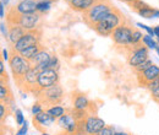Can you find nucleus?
Masks as SVG:
<instances>
[{"instance_id": "f257e3e1", "label": "nucleus", "mask_w": 159, "mask_h": 135, "mask_svg": "<svg viewBox=\"0 0 159 135\" xmlns=\"http://www.w3.org/2000/svg\"><path fill=\"white\" fill-rule=\"evenodd\" d=\"M40 14L34 12V14H19L15 9V6L10 7L6 15V25L10 26H21L26 31H33L38 28L40 21Z\"/></svg>"}, {"instance_id": "f03ea898", "label": "nucleus", "mask_w": 159, "mask_h": 135, "mask_svg": "<svg viewBox=\"0 0 159 135\" xmlns=\"http://www.w3.org/2000/svg\"><path fill=\"white\" fill-rule=\"evenodd\" d=\"M114 9L115 6L110 0H100L89 10L82 14V20L89 28H93L98 22L107 17L111 11H114Z\"/></svg>"}, {"instance_id": "7ed1b4c3", "label": "nucleus", "mask_w": 159, "mask_h": 135, "mask_svg": "<svg viewBox=\"0 0 159 135\" xmlns=\"http://www.w3.org/2000/svg\"><path fill=\"white\" fill-rule=\"evenodd\" d=\"M125 22H127V20L125 19L124 14L118 7H115L114 11H111L107 17H104L100 22H98L92 30L102 37H110L114 30Z\"/></svg>"}, {"instance_id": "20e7f679", "label": "nucleus", "mask_w": 159, "mask_h": 135, "mask_svg": "<svg viewBox=\"0 0 159 135\" xmlns=\"http://www.w3.org/2000/svg\"><path fill=\"white\" fill-rule=\"evenodd\" d=\"M33 96L36 97V101H38L40 104L44 107V109L60 104L64 99V90L60 84H57L54 86H50L48 89H40L37 94Z\"/></svg>"}, {"instance_id": "39448f33", "label": "nucleus", "mask_w": 159, "mask_h": 135, "mask_svg": "<svg viewBox=\"0 0 159 135\" xmlns=\"http://www.w3.org/2000/svg\"><path fill=\"white\" fill-rule=\"evenodd\" d=\"M9 65H10V69L12 71V76H14V80H15V84L19 82L21 79L33 68L32 63L28 59L23 58L20 53H16L14 51H11L10 59H9Z\"/></svg>"}, {"instance_id": "423d86ee", "label": "nucleus", "mask_w": 159, "mask_h": 135, "mask_svg": "<svg viewBox=\"0 0 159 135\" xmlns=\"http://www.w3.org/2000/svg\"><path fill=\"white\" fill-rule=\"evenodd\" d=\"M125 54L127 58V63L129 65L135 69L136 66L141 65L142 63H144L146 60H148L149 53H148V48L142 43L139 44H135V46H129L125 47Z\"/></svg>"}, {"instance_id": "0eeeda50", "label": "nucleus", "mask_w": 159, "mask_h": 135, "mask_svg": "<svg viewBox=\"0 0 159 135\" xmlns=\"http://www.w3.org/2000/svg\"><path fill=\"white\" fill-rule=\"evenodd\" d=\"M38 75H39V70L36 68H32L19 82H16V86L19 87L20 91L25 94L34 95L40 90L38 86Z\"/></svg>"}, {"instance_id": "6e6552de", "label": "nucleus", "mask_w": 159, "mask_h": 135, "mask_svg": "<svg viewBox=\"0 0 159 135\" xmlns=\"http://www.w3.org/2000/svg\"><path fill=\"white\" fill-rule=\"evenodd\" d=\"M132 31L134 27L129 25V22H125L122 25H120L119 27H116L114 30V32L111 33V39L113 42L118 46V47H129L131 46V36H132Z\"/></svg>"}, {"instance_id": "1a4fd4ad", "label": "nucleus", "mask_w": 159, "mask_h": 135, "mask_svg": "<svg viewBox=\"0 0 159 135\" xmlns=\"http://www.w3.org/2000/svg\"><path fill=\"white\" fill-rule=\"evenodd\" d=\"M40 38H42V31L39 28L37 30H33V31H27L23 37L11 47V51L16 52V53H21L22 51L32 47V46H36L40 43Z\"/></svg>"}, {"instance_id": "9d476101", "label": "nucleus", "mask_w": 159, "mask_h": 135, "mask_svg": "<svg viewBox=\"0 0 159 135\" xmlns=\"http://www.w3.org/2000/svg\"><path fill=\"white\" fill-rule=\"evenodd\" d=\"M57 123L62 130V135H79V122L74 118L69 109L64 116L57 120Z\"/></svg>"}, {"instance_id": "9b49d317", "label": "nucleus", "mask_w": 159, "mask_h": 135, "mask_svg": "<svg viewBox=\"0 0 159 135\" xmlns=\"http://www.w3.org/2000/svg\"><path fill=\"white\" fill-rule=\"evenodd\" d=\"M59 73L55 69H45L39 71L38 75V86L39 89H48L50 86H54L59 84Z\"/></svg>"}, {"instance_id": "f8f14e48", "label": "nucleus", "mask_w": 159, "mask_h": 135, "mask_svg": "<svg viewBox=\"0 0 159 135\" xmlns=\"http://www.w3.org/2000/svg\"><path fill=\"white\" fill-rule=\"evenodd\" d=\"M72 108L80 109V111H87L89 114H96L97 112L93 111V102L88 99L83 92H74L72 94Z\"/></svg>"}, {"instance_id": "ddd939ff", "label": "nucleus", "mask_w": 159, "mask_h": 135, "mask_svg": "<svg viewBox=\"0 0 159 135\" xmlns=\"http://www.w3.org/2000/svg\"><path fill=\"white\" fill-rule=\"evenodd\" d=\"M107 127L105 122L97 117L96 114H89L84 120V128H86V135H96L100 130H103Z\"/></svg>"}, {"instance_id": "4468645a", "label": "nucleus", "mask_w": 159, "mask_h": 135, "mask_svg": "<svg viewBox=\"0 0 159 135\" xmlns=\"http://www.w3.org/2000/svg\"><path fill=\"white\" fill-rule=\"evenodd\" d=\"M136 76H137V81H139V85L146 87L148 84H151L152 81H154L156 79L159 77V66L153 64L152 66H149L148 69L143 70L142 73L136 74Z\"/></svg>"}, {"instance_id": "2eb2a0df", "label": "nucleus", "mask_w": 159, "mask_h": 135, "mask_svg": "<svg viewBox=\"0 0 159 135\" xmlns=\"http://www.w3.org/2000/svg\"><path fill=\"white\" fill-rule=\"evenodd\" d=\"M55 122H57V119L54 117L50 116L47 111H43L38 114L33 116V125L40 132H44L45 128H49Z\"/></svg>"}, {"instance_id": "dca6fc26", "label": "nucleus", "mask_w": 159, "mask_h": 135, "mask_svg": "<svg viewBox=\"0 0 159 135\" xmlns=\"http://www.w3.org/2000/svg\"><path fill=\"white\" fill-rule=\"evenodd\" d=\"M50 59H52V54L48 53L47 51L42 49L37 55H34V58L32 60H30L32 63V66L38 69L39 71L42 70H45V69H49V63H50Z\"/></svg>"}, {"instance_id": "f3484780", "label": "nucleus", "mask_w": 159, "mask_h": 135, "mask_svg": "<svg viewBox=\"0 0 159 135\" xmlns=\"http://www.w3.org/2000/svg\"><path fill=\"white\" fill-rule=\"evenodd\" d=\"M100 0H71L69 2V6L77 12H86L87 10H89L93 5H96Z\"/></svg>"}, {"instance_id": "a211bd4d", "label": "nucleus", "mask_w": 159, "mask_h": 135, "mask_svg": "<svg viewBox=\"0 0 159 135\" xmlns=\"http://www.w3.org/2000/svg\"><path fill=\"white\" fill-rule=\"evenodd\" d=\"M15 9L19 14H34L37 12V1L36 0H21L17 5H15Z\"/></svg>"}, {"instance_id": "6ab92c4d", "label": "nucleus", "mask_w": 159, "mask_h": 135, "mask_svg": "<svg viewBox=\"0 0 159 135\" xmlns=\"http://www.w3.org/2000/svg\"><path fill=\"white\" fill-rule=\"evenodd\" d=\"M7 27H9V26H7ZM26 32H27V31L23 30L21 26H10V27H9L7 41H9V43L11 44V47H12L14 44H16V43L23 37V35H25Z\"/></svg>"}, {"instance_id": "aec40b11", "label": "nucleus", "mask_w": 159, "mask_h": 135, "mask_svg": "<svg viewBox=\"0 0 159 135\" xmlns=\"http://www.w3.org/2000/svg\"><path fill=\"white\" fill-rule=\"evenodd\" d=\"M42 49H43L42 44L38 43V44H36V46H32V47H30V48H27V49L22 51L20 54L23 57V58L28 59V60H32V59L34 58V55H37Z\"/></svg>"}, {"instance_id": "412c9836", "label": "nucleus", "mask_w": 159, "mask_h": 135, "mask_svg": "<svg viewBox=\"0 0 159 135\" xmlns=\"http://www.w3.org/2000/svg\"><path fill=\"white\" fill-rule=\"evenodd\" d=\"M49 114L52 117H54L57 120L59 119V118H61V117L64 116L66 112H67V109L66 108H64L61 104H57V106H52V107H49V108H47L45 109Z\"/></svg>"}, {"instance_id": "4be33fe9", "label": "nucleus", "mask_w": 159, "mask_h": 135, "mask_svg": "<svg viewBox=\"0 0 159 135\" xmlns=\"http://www.w3.org/2000/svg\"><path fill=\"white\" fill-rule=\"evenodd\" d=\"M146 87L149 90V92L152 95V98L159 104V77L156 79L154 81H152L151 84H148Z\"/></svg>"}, {"instance_id": "5701e85b", "label": "nucleus", "mask_w": 159, "mask_h": 135, "mask_svg": "<svg viewBox=\"0 0 159 135\" xmlns=\"http://www.w3.org/2000/svg\"><path fill=\"white\" fill-rule=\"evenodd\" d=\"M129 6L131 7V10H134L135 12H139L141 10H143V9H146V7H148L149 5L148 4H146L144 1H142V0H134L131 4H129Z\"/></svg>"}, {"instance_id": "b1692460", "label": "nucleus", "mask_w": 159, "mask_h": 135, "mask_svg": "<svg viewBox=\"0 0 159 135\" xmlns=\"http://www.w3.org/2000/svg\"><path fill=\"white\" fill-rule=\"evenodd\" d=\"M50 5H52V1H47V0L37 1V12H39V14H44V12L49 11Z\"/></svg>"}, {"instance_id": "393cba45", "label": "nucleus", "mask_w": 159, "mask_h": 135, "mask_svg": "<svg viewBox=\"0 0 159 135\" xmlns=\"http://www.w3.org/2000/svg\"><path fill=\"white\" fill-rule=\"evenodd\" d=\"M143 36H144V35H142L141 31H139L137 28H134V31H132V36H131V46H135V44L142 43Z\"/></svg>"}, {"instance_id": "a878e982", "label": "nucleus", "mask_w": 159, "mask_h": 135, "mask_svg": "<svg viewBox=\"0 0 159 135\" xmlns=\"http://www.w3.org/2000/svg\"><path fill=\"white\" fill-rule=\"evenodd\" d=\"M142 42H143V44H144L147 48H149V49H156L157 46H158V43L152 38L149 35H144V36H143V39H142Z\"/></svg>"}, {"instance_id": "bb28decb", "label": "nucleus", "mask_w": 159, "mask_h": 135, "mask_svg": "<svg viewBox=\"0 0 159 135\" xmlns=\"http://www.w3.org/2000/svg\"><path fill=\"white\" fill-rule=\"evenodd\" d=\"M152 65H153L152 60H151V59H148V60H146L144 63H142L141 65H139V66H136V68L134 69V71H135V74H139V73H142L143 70L148 69V68H149V66H152Z\"/></svg>"}, {"instance_id": "cd10ccee", "label": "nucleus", "mask_w": 159, "mask_h": 135, "mask_svg": "<svg viewBox=\"0 0 159 135\" xmlns=\"http://www.w3.org/2000/svg\"><path fill=\"white\" fill-rule=\"evenodd\" d=\"M7 104L4 102H0V120H1V125L4 124V119L7 116Z\"/></svg>"}, {"instance_id": "c85d7f7f", "label": "nucleus", "mask_w": 159, "mask_h": 135, "mask_svg": "<svg viewBox=\"0 0 159 135\" xmlns=\"http://www.w3.org/2000/svg\"><path fill=\"white\" fill-rule=\"evenodd\" d=\"M15 119H16L17 125H23V123L26 122V120H25V117H23V113H22L21 109H16V111H15Z\"/></svg>"}, {"instance_id": "c756f323", "label": "nucleus", "mask_w": 159, "mask_h": 135, "mask_svg": "<svg viewBox=\"0 0 159 135\" xmlns=\"http://www.w3.org/2000/svg\"><path fill=\"white\" fill-rule=\"evenodd\" d=\"M43 111H45V109H44V107L40 104L38 101H36V102L33 103V106H32V114H33V116H36V114H38V113L43 112Z\"/></svg>"}, {"instance_id": "7c9ffc66", "label": "nucleus", "mask_w": 159, "mask_h": 135, "mask_svg": "<svg viewBox=\"0 0 159 135\" xmlns=\"http://www.w3.org/2000/svg\"><path fill=\"white\" fill-rule=\"evenodd\" d=\"M115 134V130H114V128L111 127V125H107L103 130H100L98 134L96 135H114Z\"/></svg>"}, {"instance_id": "2f4dec72", "label": "nucleus", "mask_w": 159, "mask_h": 135, "mask_svg": "<svg viewBox=\"0 0 159 135\" xmlns=\"http://www.w3.org/2000/svg\"><path fill=\"white\" fill-rule=\"evenodd\" d=\"M136 25H137L139 27H141L142 30L147 31V33H148L151 37H156V35H154V30H153V28H151L149 26H147V25H143V23H141V22H137Z\"/></svg>"}, {"instance_id": "473e14b6", "label": "nucleus", "mask_w": 159, "mask_h": 135, "mask_svg": "<svg viewBox=\"0 0 159 135\" xmlns=\"http://www.w3.org/2000/svg\"><path fill=\"white\" fill-rule=\"evenodd\" d=\"M28 132V125H27V120L23 123V125H21V128L15 133V135H27Z\"/></svg>"}, {"instance_id": "72a5a7b5", "label": "nucleus", "mask_w": 159, "mask_h": 135, "mask_svg": "<svg viewBox=\"0 0 159 135\" xmlns=\"http://www.w3.org/2000/svg\"><path fill=\"white\" fill-rule=\"evenodd\" d=\"M0 26H1V33H2V36L7 38V35H9V27H7V25H6V23H4V22L1 21Z\"/></svg>"}, {"instance_id": "f704fd0d", "label": "nucleus", "mask_w": 159, "mask_h": 135, "mask_svg": "<svg viewBox=\"0 0 159 135\" xmlns=\"http://www.w3.org/2000/svg\"><path fill=\"white\" fill-rule=\"evenodd\" d=\"M4 7H5V5L1 2V4H0V17H1V19L6 17V16H5V12H4Z\"/></svg>"}, {"instance_id": "c9c22d12", "label": "nucleus", "mask_w": 159, "mask_h": 135, "mask_svg": "<svg viewBox=\"0 0 159 135\" xmlns=\"http://www.w3.org/2000/svg\"><path fill=\"white\" fill-rule=\"evenodd\" d=\"M2 59L7 60V61H9V59H10V55H9V53H7L6 49H2Z\"/></svg>"}, {"instance_id": "e433bc0d", "label": "nucleus", "mask_w": 159, "mask_h": 135, "mask_svg": "<svg viewBox=\"0 0 159 135\" xmlns=\"http://www.w3.org/2000/svg\"><path fill=\"white\" fill-rule=\"evenodd\" d=\"M153 30H154V35H156V37L159 39V26H156Z\"/></svg>"}, {"instance_id": "4c0bfd02", "label": "nucleus", "mask_w": 159, "mask_h": 135, "mask_svg": "<svg viewBox=\"0 0 159 135\" xmlns=\"http://www.w3.org/2000/svg\"><path fill=\"white\" fill-rule=\"evenodd\" d=\"M114 135H131V134L127 133V132H115V134Z\"/></svg>"}, {"instance_id": "58836bf2", "label": "nucleus", "mask_w": 159, "mask_h": 135, "mask_svg": "<svg viewBox=\"0 0 159 135\" xmlns=\"http://www.w3.org/2000/svg\"><path fill=\"white\" fill-rule=\"evenodd\" d=\"M120 1H122V2H126V4L129 5V4H131V2L134 1V0H120Z\"/></svg>"}, {"instance_id": "ea45409f", "label": "nucleus", "mask_w": 159, "mask_h": 135, "mask_svg": "<svg viewBox=\"0 0 159 135\" xmlns=\"http://www.w3.org/2000/svg\"><path fill=\"white\" fill-rule=\"evenodd\" d=\"M1 2H2L4 5H7V2H9V0H1Z\"/></svg>"}, {"instance_id": "a19ab883", "label": "nucleus", "mask_w": 159, "mask_h": 135, "mask_svg": "<svg viewBox=\"0 0 159 135\" xmlns=\"http://www.w3.org/2000/svg\"><path fill=\"white\" fill-rule=\"evenodd\" d=\"M156 51H157V53H158V55H159V39H158V46H157V48H156Z\"/></svg>"}, {"instance_id": "79ce46f5", "label": "nucleus", "mask_w": 159, "mask_h": 135, "mask_svg": "<svg viewBox=\"0 0 159 135\" xmlns=\"http://www.w3.org/2000/svg\"><path fill=\"white\" fill-rule=\"evenodd\" d=\"M38 1H42V0H38ZM47 1H52V2H53V1H55V0H47Z\"/></svg>"}, {"instance_id": "37998d69", "label": "nucleus", "mask_w": 159, "mask_h": 135, "mask_svg": "<svg viewBox=\"0 0 159 135\" xmlns=\"http://www.w3.org/2000/svg\"><path fill=\"white\" fill-rule=\"evenodd\" d=\"M40 135H49V134H48V133H42Z\"/></svg>"}, {"instance_id": "c03bdc74", "label": "nucleus", "mask_w": 159, "mask_h": 135, "mask_svg": "<svg viewBox=\"0 0 159 135\" xmlns=\"http://www.w3.org/2000/svg\"><path fill=\"white\" fill-rule=\"evenodd\" d=\"M66 1H67V2H70V1H71V0H66Z\"/></svg>"}]
</instances>
